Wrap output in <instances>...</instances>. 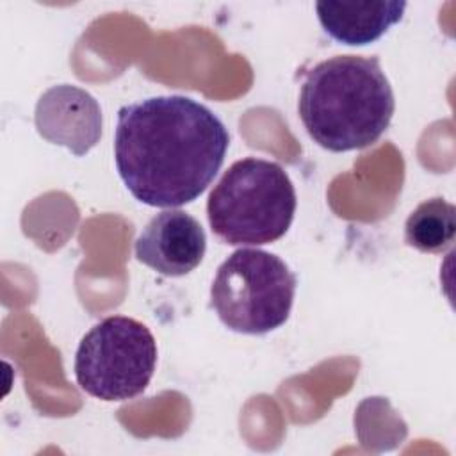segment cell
Instances as JSON below:
<instances>
[{
    "label": "cell",
    "instance_id": "obj_6",
    "mask_svg": "<svg viewBox=\"0 0 456 456\" xmlns=\"http://www.w3.org/2000/svg\"><path fill=\"white\" fill-rule=\"evenodd\" d=\"M34 123L43 139L84 157L100 142L103 118L91 93L73 84H59L39 96Z\"/></svg>",
    "mask_w": 456,
    "mask_h": 456
},
{
    "label": "cell",
    "instance_id": "obj_5",
    "mask_svg": "<svg viewBox=\"0 0 456 456\" xmlns=\"http://www.w3.org/2000/svg\"><path fill=\"white\" fill-rule=\"evenodd\" d=\"M157 365L153 333L137 319L110 315L94 324L75 353V379L102 401H128L150 385Z\"/></svg>",
    "mask_w": 456,
    "mask_h": 456
},
{
    "label": "cell",
    "instance_id": "obj_3",
    "mask_svg": "<svg viewBox=\"0 0 456 456\" xmlns=\"http://www.w3.org/2000/svg\"><path fill=\"white\" fill-rule=\"evenodd\" d=\"M296 189L273 160L246 157L233 162L212 189L207 217L230 246H260L281 239L296 214Z\"/></svg>",
    "mask_w": 456,
    "mask_h": 456
},
{
    "label": "cell",
    "instance_id": "obj_9",
    "mask_svg": "<svg viewBox=\"0 0 456 456\" xmlns=\"http://www.w3.org/2000/svg\"><path fill=\"white\" fill-rule=\"evenodd\" d=\"M456 233V208L444 198L417 205L404 223V242L422 253L445 251Z\"/></svg>",
    "mask_w": 456,
    "mask_h": 456
},
{
    "label": "cell",
    "instance_id": "obj_1",
    "mask_svg": "<svg viewBox=\"0 0 456 456\" xmlns=\"http://www.w3.org/2000/svg\"><path fill=\"white\" fill-rule=\"evenodd\" d=\"M228 144L224 123L189 96H151L118 110L116 169L128 192L150 207L175 208L200 198Z\"/></svg>",
    "mask_w": 456,
    "mask_h": 456
},
{
    "label": "cell",
    "instance_id": "obj_2",
    "mask_svg": "<svg viewBox=\"0 0 456 456\" xmlns=\"http://www.w3.org/2000/svg\"><path fill=\"white\" fill-rule=\"evenodd\" d=\"M395 110L392 86L378 57L337 55L306 71L297 112L321 148L344 153L374 144Z\"/></svg>",
    "mask_w": 456,
    "mask_h": 456
},
{
    "label": "cell",
    "instance_id": "obj_8",
    "mask_svg": "<svg viewBox=\"0 0 456 456\" xmlns=\"http://www.w3.org/2000/svg\"><path fill=\"white\" fill-rule=\"evenodd\" d=\"M406 2H317V20L335 41L363 46L399 23Z\"/></svg>",
    "mask_w": 456,
    "mask_h": 456
},
{
    "label": "cell",
    "instance_id": "obj_7",
    "mask_svg": "<svg viewBox=\"0 0 456 456\" xmlns=\"http://www.w3.org/2000/svg\"><path fill=\"white\" fill-rule=\"evenodd\" d=\"M135 258L162 276H185L194 271L207 249V235L198 219L167 208L153 216L135 239Z\"/></svg>",
    "mask_w": 456,
    "mask_h": 456
},
{
    "label": "cell",
    "instance_id": "obj_4",
    "mask_svg": "<svg viewBox=\"0 0 456 456\" xmlns=\"http://www.w3.org/2000/svg\"><path fill=\"white\" fill-rule=\"evenodd\" d=\"M296 287V274L278 255L240 248L219 265L210 305L228 330L264 335L287 322Z\"/></svg>",
    "mask_w": 456,
    "mask_h": 456
}]
</instances>
